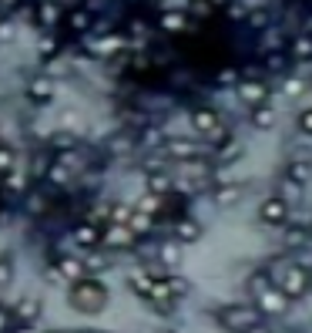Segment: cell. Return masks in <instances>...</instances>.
I'll return each mask as SVG.
<instances>
[{
    "instance_id": "obj_1",
    "label": "cell",
    "mask_w": 312,
    "mask_h": 333,
    "mask_svg": "<svg viewBox=\"0 0 312 333\" xmlns=\"http://www.w3.org/2000/svg\"><path fill=\"white\" fill-rule=\"evenodd\" d=\"M101 296H104V290L94 283V279H77L74 283V300L81 303V310H97V303H101Z\"/></svg>"
},
{
    "instance_id": "obj_2",
    "label": "cell",
    "mask_w": 312,
    "mask_h": 333,
    "mask_svg": "<svg viewBox=\"0 0 312 333\" xmlns=\"http://www.w3.org/2000/svg\"><path fill=\"white\" fill-rule=\"evenodd\" d=\"M239 98H242V101H248V105H269V101H272L269 88H265V84H258V81L242 84V88H239Z\"/></svg>"
},
{
    "instance_id": "obj_3",
    "label": "cell",
    "mask_w": 312,
    "mask_h": 333,
    "mask_svg": "<svg viewBox=\"0 0 312 333\" xmlns=\"http://www.w3.org/2000/svg\"><path fill=\"white\" fill-rule=\"evenodd\" d=\"M285 216H289L285 199H269V202L262 205V219L272 222V226H285Z\"/></svg>"
},
{
    "instance_id": "obj_4",
    "label": "cell",
    "mask_w": 312,
    "mask_h": 333,
    "mask_svg": "<svg viewBox=\"0 0 312 333\" xmlns=\"http://www.w3.org/2000/svg\"><path fill=\"white\" fill-rule=\"evenodd\" d=\"M195 128L205 131V135H218V128H222V122H218V114L215 111H208V108H201V111H195Z\"/></svg>"
},
{
    "instance_id": "obj_5",
    "label": "cell",
    "mask_w": 312,
    "mask_h": 333,
    "mask_svg": "<svg viewBox=\"0 0 312 333\" xmlns=\"http://www.w3.org/2000/svg\"><path fill=\"white\" fill-rule=\"evenodd\" d=\"M282 290H285L289 296L302 293V290H305V273H302V269H289V273H285V279H282Z\"/></svg>"
},
{
    "instance_id": "obj_6",
    "label": "cell",
    "mask_w": 312,
    "mask_h": 333,
    "mask_svg": "<svg viewBox=\"0 0 312 333\" xmlns=\"http://www.w3.org/2000/svg\"><path fill=\"white\" fill-rule=\"evenodd\" d=\"M225 320L232 326H252L255 323V317H252V310L248 306H232V310H225Z\"/></svg>"
},
{
    "instance_id": "obj_7",
    "label": "cell",
    "mask_w": 312,
    "mask_h": 333,
    "mask_svg": "<svg viewBox=\"0 0 312 333\" xmlns=\"http://www.w3.org/2000/svg\"><path fill=\"white\" fill-rule=\"evenodd\" d=\"M262 306L269 310V313H282V310H285V293L262 290Z\"/></svg>"
},
{
    "instance_id": "obj_8",
    "label": "cell",
    "mask_w": 312,
    "mask_h": 333,
    "mask_svg": "<svg viewBox=\"0 0 312 333\" xmlns=\"http://www.w3.org/2000/svg\"><path fill=\"white\" fill-rule=\"evenodd\" d=\"M185 20H188V14H185V10H168V14L161 17V27H165V31H171V34H178L185 27Z\"/></svg>"
},
{
    "instance_id": "obj_9",
    "label": "cell",
    "mask_w": 312,
    "mask_h": 333,
    "mask_svg": "<svg viewBox=\"0 0 312 333\" xmlns=\"http://www.w3.org/2000/svg\"><path fill=\"white\" fill-rule=\"evenodd\" d=\"M57 269H61L67 279H74V283H77V279H84V266H81L77 259H71V256H64V259L57 263Z\"/></svg>"
},
{
    "instance_id": "obj_10",
    "label": "cell",
    "mask_w": 312,
    "mask_h": 333,
    "mask_svg": "<svg viewBox=\"0 0 312 333\" xmlns=\"http://www.w3.org/2000/svg\"><path fill=\"white\" fill-rule=\"evenodd\" d=\"M50 94H54V81H50V78H37V81H31V98L47 101Z\"/></svg>"
},
{
    "instance_id": "obj_11",
    "label": "cell",
    "mask_w": 312,
    "mask_h": 333,
    "mask_svg": "<svg viewBox=\"0 0 312 333\" xmlns=\"http://www.w3.org/2000/svg\"><path fill=\"white\" fill-rule=\"evenodd\" d=\"M165 145H168V152L175 155V158H192L195 155V145H188V141H181V138H168Z\"/></svg>"
},
{
    "instance_id": "obj_12",
    "label": "cell",
    "mask_w": 312,
    "mask_h": 333,
    "mask_svg": "<svg viewBox=\"0 0 312 333\" xmlns=\"http://www.w3.org/2000/svg\"><path fill=\"white\" fill-rule=\"evenodd\" d=\"M34 17H37V20H40V24H44V27H50V24H54V20H57V17H61V10H57L54 4H40V7L34 10Z\"/></svg>"
},
{
    "instance_id": "obj_13",
    "label": "cell",
    "mask_w": 312,
    "mask_h": 333,
    "mask_svg": "<svg viewBox=\"0 0 312 333\" xmlns=\"http://www.w3.org/2000/svg\"><path fill=\"white\" fill-rule=\"evenodd\" d=\"M108 243L111 246H131V232L124 226H108Z\"/></svg>"
},
{
    "instance_id": "obj_14",
    "label": "cell",
    "mask_w": 312,
    "mask_h": 333,
    "mask_svg": "<svg viewBox=\"0 0 312 333\" xmlns=\"http://www.w3.org/2000/svg\"><path fill=\"white\" fill-rule=\"evenodd\" d=\"M252 122H255L258 128H269V125H272V101H269V105H255V118H252Z\"/></svg>"
},
{
    "instance_id": "obj_15",
    "label": "cell",
    "mask_w": 312,
    "mask_h": 333,
    "mask_svg": "<svg viewBox=\"0 0 312 333\" xmlns=\"http://www.w3.org/2000/svg\"><path fill=\"white\" fill-rule=\"evenodd\" d=\"M74 239H77V243H84V246H91L97 239V229L94 226H81L77 232H74Z\"/></svg>"
},
{
    "instance_id": "obj_16",
    "label": "cell",
    "mask_w": 312,
    "mask_h": 333,
    "mask_svg": "<svg viewBox=\"0 0 312 333\" xmlns=\"http://www.w3.org/2000/svg\"><path fill=\"white\" fill-rule=\"evenodd\" d=\"M17 313H20V317H24V320H34V317H37V313H40V303H37V300H24V303H20V310H17Z\"/></svg>"
},
{
    "instance_id": "obj_17",
    "label": "cell",
    "mask_w": 312,
    "mask_h": 333,
    "mask_svg": "<svg viewBox=\"0 0 312 333\" xmlns=\"http://www.w3.org/2000/svg\"><path fill=\"white\" fill-rule=\"evenodd\" d=\"M178 236H181L185 243H192V239H198V226H195V222H181V229H178Z\"/></svg>"
},
{
    "instance_id": "obj_18",
    "label": "cell",
    "mask_w": 312,
    "mask_h": 333,
    "mask_svg": "<svg viewBox=\"0 0 312 333\" xmlns=\"http://www.w3.org/2000/svg\"><path fill=\"white\" fill-rule=\"evenodd\" d=\"M296 54H299V57H312V37H302V41H296Z\"/></svg>"
},
{
    "instance_id": "obj_19",
    "label": "cell",
    "mask_w": 312,
    "mask_h": 333,
    "mask_svg": "<svg viewBox=\"0 0 312 333\" xmlns=\"http://www.w3.org/2000/svg\"><path fill=\"white\" fill-rule=\"evenodd\" d=\"M161 256H165V263H178V246H165Z\"/></svg>"
},
{
    "instance_id": "obj_20",
    "label": "cell",
    "mask_w": 312,
    "mask_h": 333,
    "mask_svg": "<svg viewBox=\"0 0 312 333\" xmlns=\"http://www.w3.org/2000/svg\"><path fill=\"white\" fill-rule=\"evenodd\" d=\"M7 279H10V263L0 256V283H7Z\"/></svg>"
},
{
    "instance_id": "obj_21",
    "label": "cell",
    "mask_w": 312,
    "mask_h": 333,
    "mask_svg": "<svg viewBox=\"0 0 312 333\" xmlns=\"http://www.w3.org/2000/svg\"><path fill=\"white\" fill-rule=\"evenodd\" d=\"M299 125H302V128H305V131L312 135V108H309V111L302 114V118H299Z\"/></svg>"
},
{
    "instance_id": "obj_22",
    "label": "cell",
    "mask_w": 312,
    "mask_h": 333,
    "mask_svg": "<svg viewBox=\"0 0 312 333\" xmlns=\"http://www.w3.org/2000/svg\"><path fill=\"white\" fill-rule=\"evenodd\" d=\"M17 333H31V330H17Z\"/></svg>"
},
{
    "instance_id": "obj_23",
    "label": "cell",
    "mask_w": 312,
    "mask_h": 333,
    "mask_svg": "<svg viewBox=\"0 0 312 333\" xmlns=\"http://www.w3.org/2000/svg\"><path fill=\"white\" fill-rule=\"evenodd\" d=\"M309 27H312V20H309Z\"/></svg>"
}]
</instances>
